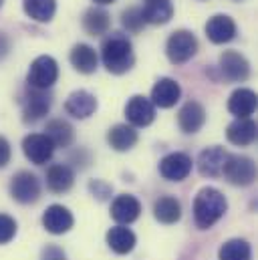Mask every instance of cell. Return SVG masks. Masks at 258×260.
Wrapping results in <instances>:
<instances>
[{"label": "cell", "mask_w": 258, "mask_h": 260, "mask_svg": "<svg viewBox=\"0 0 258 260\" xmlns=\"http://www.w3.org/2000/svg\"><path fill=\"white\" fill-rule=\"evenodd\" d=\"M75 184V174L69 166L64 164H55L49 168L47 172V186L51 192L55 194H63V192H69Z\"/></svg>", "instance_id": "20"}, {"label": "cell", "mask_w": 258, "mask_h": 260, "mask_svg": "<svg viewBox=\"0 0 258 260\" xmlns=\"http://www.w3.org/2000/svg\"><path fill=\"white\" fill-rule=\"evenodd\" d=\"M206 35L214 45H224L230 43L236 37V24L230 16L226 14H216L208 20L206 24Z\"/></svg>", "instance_id": "14"}, {"label": "cell", "mask_w": 258, "mask_h": 260, "mask_svg": "<svg viewBox=\"0 0 258 260\" xmlns=\"http://www.w3.org/2000/svg\"><path fill=\"white\" fill-rule=\"evenodd\" d=\"M226 137L230 143L234 145H250L256 139V123L250 117L244 119H236L228 125L226 129Z\"/></svg>", "instance_id": "21"}, {"label": "cell", "mask_w": 258, "mask_h": 260, "mask_svg": "<svg viewBox=\"0 0 258 260\" xmlns=\"http://www.w3.org/2000/svg\"><path fill=\"white\" fill-rule=\"evenodd\" d=\"M10 161V143L0 135V168H4Z\"/></svg>", "instance_id": "34"}, {"label": "cell", "mask_w": 258, "mask_h": 260, "mask_svg": "<svg viewBox=\"0 0 258 260\" xmlns=\"http://www.w3.org/2000/svg\"><path fill=\"white\" fill-rule=\"evenodd\" d=\"M10 194L20 204H35L41 196V184L35 174L18 172L10 182Z\"/></svg>", "instance_id": "6"}, {"label": "cell", "mask_w": 258, "mask_h": 260, "mask_svg": "<svg viewBox=\"0 0 258 260\" xmlns=\"http://www.w3.org/2000/svg\"><path fill=\"white\" fill-rule=\"evenodd\" d=\"M55 0H24V12L37 22H49L55 16Z\"/></svg>", "instance_id": "29"}, {"label": "cell", "mask_w": 258, "mask_h": 260, "mask_svg": "<svg viewBox=\"0 0 258 260\" xmlns=\"http://www.w3.org/2000/svg\"><path fill=\"white\" fill-rule=\"evenodd\" d=\"M180 95H182L180 85L174 79L164 77L151 89V103L162 107V109H170V107H174L180 101Z\"/></svg>", "instance_id": "13"}, {"label": "cell", "mask_w": 258, "mask_h": 260, "mask_svg": "<svg viewBox=\"0 0 258 260\" xmlns=\"http://www.w3.org/2000/svg\"><path fill=\"white\" fill-rule=\"evenodd\" d=\"M101 59L109 73L113 75L127 73L135 63L131 41L121 32H111L101 45Z\"/></svg>", "instance_id": "1"}, {"label": "cell", "mask_w": 258, "mask_h": 260, "mask_svg": "<svg viewBox=\"0 0 258 260\" xmlns=\"http://www.w3.org/2000/svg\"><path fill=\"white\" fill-rule=\"evenodd\" d=\"M256 109V93L250 89H236L228 99V111L236 115V119L250 117Z\"/></svg>", "instance_id": "18"}, {"label": "cell", "mask_w": 258, "mask_h": 260, "mask_svg": "<svg viewBox=\"0 0 258 260\" xmlns=\"http://www.w3.org/2000/svg\"><path fill=\"white\" fill-rule=\"evenodd\" d=\"M121 22H123V26L127 28L129 32H139L143 28V24H145L141 8H127L123 12V16H121Z\"/></svg>", "instance_id": "31"}, {"label": "cell", "mask_w": 258, "mask_h": 260, "mask_svg": "<svg viewBox=\"0 0 258 260\" xmlns=\"http://www.w3.org/2000/svg\"><path fill=\"white\" fill-rule=\"evenodd\" d=\"M178 121H180V127H182L184 133H196V131L202 129L204 123H206V111L198 101H188L180 109Z\"/></svg>", "instance_id": "19"}, {"label": "cell", "mask_w": 258, "mask_h": 260, "mask_svg": "<svg viewBox=\"0 0 258 260\" xmlns=\"http://www.w3.org/2000/svg\"><path fill=\"white\" fill-rule=\"evenodd\" d=\"M49 109H51V95L47 91H39L30 87V91L24 95L22 101L24 121H39L49 113Z\"/></svg>", "instance_id": "11"}, {"label": "cell", "mask_w": 258, "mask_h": 260, "mask_svg": "<svg viewBox=\"0 0 258 260\" xmlns=\"http://www.w3.org/2000/svg\"><path fill=\"white\" fill-rule=\"evenodd\" d=\"M226 157H228V153L222 147H218V145L204 149L200 153V157H198V170H200V174L202 176H208V178L220 176L222 174V168L226 164Z\"/></svg>", "instance_id": "17"}, {"label": "cell", "mask_w": 258, "mask_h": 260, "mask_svg": "<svg viewBox=\"0 0 258 260\" xmlns=\"http://www.w3.org/2000/svg\"><path fill=\"white\" fill-rule=\"evenodd\" d=\"M107 141H109V145L115 151H127V149H131L137 143V131L133 129L131 125L119 123V125H115V127L109 129Z\"/></svg>", "instance_id": "26"}, {"label": "cell", "mask_w": 258, "mask_h": 260, "mask_svg": "<svg viewBox=\"0 0 258 260\" xmlns=\"http://www.w3.org/2000/svg\"><path fill=\"white\" fill-rule=\"evenodd\" d=\"M220 71L228 81L240 83L246 81L250 75V65L248 61L238 53V51H226L220 57Z\"/></svg>", "instance_id": "10"}, {"label": "cell", "mask_w": 258, "mask_h": 260, "mask_svg": "<svg viewBox=\"0 0 258 260\" xmlns=\"http://www.w3.org/2000/svg\"><path fill=\"white\" fill-rule=\"evenodd\" d=\"M228 202L222 196V192H218L216 188H204L200 190L196 200H194V218L198 228L208 230L212 228L226 212Z\"/></svg>", "instance_id": "2"}, {"label": "cell", "mask_w": 258, "mask_h": 260, "mask_svg": "<svg viewBox=\"0 0 258 260\" xmlns=\"http://www.w3.org/2000/svg\"><path fill=\"white\" fill-rule=\"evenodd\" d=\"M107 244L115 254H129L135 248V234L125 226H115L107 232Z\"/></svg>", "instance_id": "25"}, {"label": "cell", "mask_w": 258, "mask_h": 260, "mask_svg": "<svg viewBox=\"0 0 258 260\" xmlns=\"http://www.w3.org/2000/svg\"><path fill=\"white\" fill-rule=\"evenodd\" d=\"M141 214V204L135 196H117L111 204V218L119 224H131L139 218Z\"/></svg>", "instance_id": "15"}, {"label": "cell", "mask_w": 258, "mask_h": 260, "mask_svg": "<svg viewBox=\"0 0 258 260\" xmlns=\"http://www.w3.org/2000/svg\"><path fill=\"white\" fill-rule=\"evenodd\" d=\"M8 51H10V41L4 32H0V59H4L8 55Z\"/></svg>", "instance_id": "35"}, {"label": "cell", "mask_w": 258, "mask_h": 260, "mask_svg": "<svg viewBox=\"0 0 258 260\" xmlns=\"http://www.w3.org/2000/svg\"><path fill=\"white\" fill-rule=\"evenodd\" d=\"M73 214L64 208V206H49L47 212L43 214V226L47 228V232L51 234H64L73 228Z\"/></svg>", "instance_id": "16"}, {"label": "cell", "mask_w": 258, "mask_h": 260, "mask_svg": "<svg viewBox=\"0 0 258 260\" xmlns=\"http://www.w3.org/2000/svg\"><path fill=\"white\" fill-rule=\"evenodd\" d=\"M22 151L24 155L37 164V166H43L47 164L51 157H53V151H55V145L51 143V139L45 135V133H30L24 137L22 141Z\"/></svg>", "instance_id": "7"}, {"label": "cell", "mask_w": 258, "mask_h": 260, "mask_svg": "<svg viewBox=\"0 0 258 260\" xmlns=\"http://www.w3.org/2000/svg\"><path fill=\"white\" fill-rule=\"evenodd\" d=\"M143 20L149 24H166L174 16V4L172 0H145V6L141 8Z\"/></svg>", "instance_id": "22"}, {"label": "cell", "mask_w": 258, "mask_h": 260, "mask_svg": "<svg viewBox=\"0 0 258 260\" xmlns=\"http://www.w3.org/2000/svg\"><path fill=\"white\" fill-rule=\"evenodd\" d=\"M16 234V222L14 218L6 216V214H0V244H6L14 238Z\"/></svg>", "instance_id": "32"}, {"label": "cell", "mask_w": 258, "mask_h": 260, "mask_svg": "<svg viewBox=\"0 0 258 260\" xmlns=\"http://www.w3.org/2000/svg\"><path fill=\"white\" fill-rule=\"evenodd\" d=\"M220 260H252V250L246 240L234 238L222 244L220 248Z\"/></svg>", "instance_id": "30"}, {"label": "cell", "mask_w": 258, "mask_h": 260, "mask_svg": "<svg viewBox=\"0 0 258 260\" xmlns=\"http://www.w3.org/2000/svg\"><path fill=\"white\" fill-rule=\"evenodd\" d=\"M192 172V159L186 153H170L159 161V174L170 182H182Z\"/></svg>", "instance_id": "8"}, {"label": "cell", "mask_w": 258, "mask_h": 260, "mask_svg": "<svg viewBox=\"0 0 258 260\" xmlns=\"http://www.w3.org/2000/svg\"><path fill=\"white\" fill-rule=\"evenodd\" d=\"M2 2H4V0H0V6H2Z\"/></svg>", "instance_id": "37"}, {"label": "cell", "mask_w": 258, "mask_h": 260, "mask_svg": "<svg viewBox=\"0 0 258 260\" xmlns=\"http://www.w3.org/2000/svg\"><path fill=\"white\" fill-rule=\"evenodd\" d=\"M41 260H67V256L59 246H47L41 254Z\"/></svg>", "instance_id": "33"}, {"label": "cell", "mask_w": 258, "mask_h": 260, "mask_svg": "<svg viewBox=\"0 0 258 260\" xmlns=\"http://www.w3.org/2000/svg\"><path fill=\"white\" fill-rule=\"evenodd\" d=\"M153 216L162 224H176L182 218V204L172 196H164L153 204Z\"/></svg>", "instance_id": "24"}, {"label": "cell", "mask_w": 258, "mask_h": 260, "mask_svg": "<svg viewBox=\"0 0 258 260\" xmlns=\"http://www.w3.org/2000/svg\"><path fill=\"white\" fill-rule=\"evenodd\" d=\"M97 4H111V2H115V0H95Z\"/></svg>", "instance_id": "36"}, {"label": "cell", "mask_w": 258, "mask_h": 260, "mask_svg": "<svg viewBox=\"0 0 258 260\" xmlns=\"http://www.w3.org/2000/svg\"><path fill=\"white\" fill-rule=\"evenodd\" d=\"M64 109H67L69 115H73L77 119H87L97 111V99L89 91L79 89V91H75V93H71L67 97Z\"/></svg>", "instance_id": "12"}, {"label": "cell", "mask_w": 258, "mask_h": 260, "mask_svg": "<svg viewBox=\"0 0 258 260\" xmlns=\"http://www.w3.org/2000/svg\"><path fill=\"white\" fill-rule=\"evenodd\" d=\"M109 24H111V18L105 10L101 8H89L83 16V28L91 35V37H99V35H105L109 30Z\"/></svg>", "instance_id": "27"}, {"label": "cell", "mask_w": 258, "mask_h": 260, "mask_svg": "<svg viewBox=\"0 0 258 260\" xmlns=\"http://www.w3.org/2000/svg\"><path fill=\"white\" fill-rule=\"evenodd\" d=\"M69 59H71V65L83 75H91L97 69V53L89 45H83V43L75 45Z\"/></svg>", "instance_id": "23"}, {"label": "cell", "mask_w": 258, "mask_h": 260, "mask_svg": "<svg viewBox=\"0 0 258 260\" xmlns=\"http://www.w3.org/2000/svg\"><path fill=\"white\" fill-rule=\"evenodd\" d=\"M45 135L51 139V143L55 147H69L73 143L75 131L64 119H53V121L47 123V133Z\"/></svg>", "instance_id": "28"}, {"label": "cell", "mask_w": 258, "mask_h": 260, "mask_svg": "<svg viewBox=\"0 0 258 260\" xmlns=\"http://www.w3.org/2000/svg\"><path fill=\"white\" fill-rule=\"evenodd\" d=\"M222 174L234 186H250L256 178V166L246 155H228Z\"/></svg>", "instance_id": "4"}, {"label": "cell", "mask_w": 258, "mask_h": 260, "mask_svg": "<svg viewBox=\"0 0 258 260\" xmlns=\"http://www.w3.org/2000/svg\"><path fill=\"white\" fill-rule=\"evenodd\" d=\"M198 51V39L194 37L190 30H176L172 32V37L168 39L166 45V53L168 59L176 65H182L186 61H190Z\"/></svg>", "instance_id": "5"}, {"label": "cell", "mask_w": 258, "mask_h": 260, "mask_svg": "<svg viewBox=\"0 0 258 260\" xmlns=\"http://www.w3.org/2000/svg\"><path fill=\"white\" fill-rule=\"evenodd\" d=\"M57 79H59V65L53 57L43 55L30 63L28 75H26L28 87L39 89V91H47L49 87H53L57 83Z\"/></svg>", "instance_id": "3"}, {"label": "cell", "mask_w": 258, "mask_h": 260, "mask_svg": "<svg viewBox=\"0 0 258 260\" xmlns=\"http://www.w3.org/2000/svg\"><path fill=\"white\" fill-rule=\"evenodd\" d=\"M125 117L135 127H147L155 119V105L149 99H145L141 95H135L125 105Z\"/></svg>", "instance_id": "9"}]
</instances>
